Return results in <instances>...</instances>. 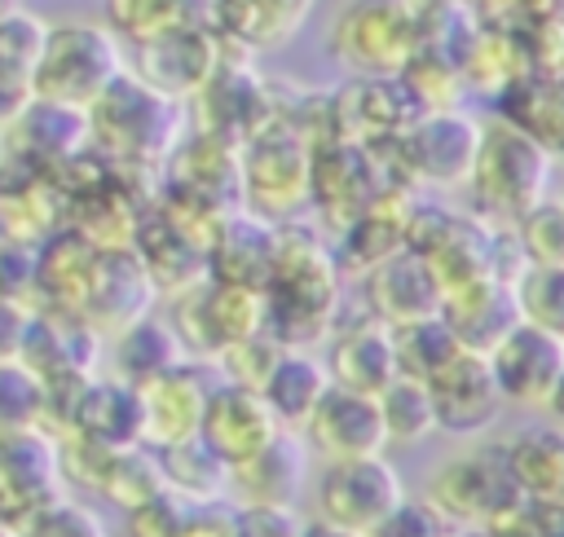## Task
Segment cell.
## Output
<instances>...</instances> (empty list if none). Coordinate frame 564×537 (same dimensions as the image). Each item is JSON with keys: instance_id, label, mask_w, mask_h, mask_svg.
Segmentation results:
<instances>
[{"instance_id": "6da1fadb", "label": "cell", "mask_w": 564, "mask_h": 537, "mask_svg": "<svg viewBox=\"0 0 564 537\" xmlns=\"http://www.w3.org/2000/svg\"><path fill=\"white\" fill-rule=\"evenodd\" d=\"M185 101L150 88L141 75L128 66L97 92V101L84 110L88 114V141L93 150L128 172H159L172 145L181 141L185 128Z\"/></svg>"}, {"instance_id": "7a4b0ae2", "label": "cell", "mask_w": 564, "mask_h": 537, "mask_svg": "<svg viewBox=\"0 0 564 537\" xmlns=\"http://www.w3.org/2000/svg\"><path fill=\"white\" fill-rule=\"evenodd\" d=\"M546 180H551V150L538 136H529L502 114L494 123H480V145L467 176L476 216L511 224L538 198H546Z\"/></svg>"}, {"instance_id": "3957f363", "label": "cell", "mask_w": 564, "mask_h": 537, "mask_svg": "<svg viewBox=\"0 0 564 537\" xmlns=\"http://www.w3.org/2000/svg\"><path fill=\"white\" fill-rule=\"evenodd\" d=\"M123 66H128L123 40L106 22H84V18L48 22L35 70H31V97L88 110Z\"/></svg>"}, {"instance_id": "277c9868", "label": "cell", "mask_w": 564, "mask_h": 537, "mask_svg": "<svg viewBox=\"0 0 564 537\" xmlns=\"http://www.w3.org/2000/svg\"><path fill=\"white\" fill-rule=\"evenodd\" d=\"M308 158L313 141L286 123H264L238 145L242 207L269 224L300 220L308 207Z\"/></svg>"}, {"instance_id": "5b68a950", "label": "cell", "mask_w": 564, "mask_h": 537, "mask_svg": "<svg viewBox=\"0 0 564 537\" xmlns=\"http://www.w3.org/2000/svg\"><path fill=\"white\" fill-rule=\"evenodd\" d=\"M476 145H480V119L449 106V110H423L397 141L379 145V154H388L392 172L414 185L454 189L467 185Z\"/></svg>"}, {"instance_id": "8992f818", "label": "cell", "mask_w": 564, "mask_h": 537, "mask_svg": "<svg viewBox=\"0 0 564 537\" xmlns=\"http://www.w3.org/2000/svg\"><path fill=\"white\" fill-rule=\"evenodd\" d=\"M419 48L401 0H344L330 22V53L352 75H397Z\"/></svg>"}, {"instance_id": "52a82bcc", "label": "cell", "mask_w": 564, "mask_h": 537, "mask_svg": "<svg viewBox=\"0 0 564 537\" xmlns=\"http://www.w3.org/2000/svg\"><path fill=\"white\" fill-rule=\"evenodd\" d=\"M405 502V484L383 453L330 462L317 484V515L348 537H375L379 524Z\"/></svg>"}, {"instance_id": "ba28073f", "label": "cell", "mask_w": 564, "mask_h": 537, "mask_svg": "<svg viewBox=\"0 0 564 537\" xmlns=\"http://www.w3.org/2000/svg\"><path fill=\"white\" fill-rule=\"evenodd\" d=\"M427 502H432L449 524L489 528L494 519H502L507 511H516V506L524 502V493L516 489L502 449H476V453L449 458V462L432 475Z\"/></svg>"}, {"instance_id": "9c48e42d", "label": "cell", "mask_w": 564, "mask_h": 537, "mask_svg": "<svg viewBox=\"0 0 564 537\" xmlns=\"http://www.w3.org/2000/svg\"><path fill=\"white\" fill-rule=\"evenodd\" d=\"M62 493H66V475H62L57 431H48L44 423L4 431L0 436V524L22 528L35 511L57 502Z\"/></svg>"}, {"instance_id": "30bf717a", "label": "cell", "mask_w": 564, "mask_h": 537, "mask_svg": "<svg viewBox=\"0 0 564 537\" xmlns=\"http://www.w3.org/2000/svg\"><path fill=\"white\" fill-rule=\"evenodd\" d=\"M189 101H194V128L212 132V136H225L234 145H242L251 132L273 123V92L251 70L247 53L234 48V44H225L216 70L207 75V84Z\"/></svg>"}, {"instance_id": "8fae6325", "label": "cell", "mask_w": 564, "mask_h": 537, "mask_svg": "<svg viewBox=\"0 0 564 537\" xmlns=\"http://www.w3.org/2000/svg\"><path fill=\"white\" fill-rule=\"evenodd\" d=\"M383 176L388 172L375 150L339 136H322L313 141V158H308V207L330 233H339L366 211Z\"/></svg>"}, {"instance_id": "7c38bea8", "label": "cell", "mask_w": 564, "mask_h": 537, "mask_svg": "<svg viewBox=\"0 0 564 537\" xmlns=\"http://www.w3.org/2000/svg\"><path fill=\"white\" fill-rule=\"evenodd\" d=\"M330 110V136L379 150L397 141L423 110L401 84V75H352L344 88L326 97Z\"/></svg>"}, {"instance_id": "4fadbf2b", "label": "cell", "mask_w": 564, "mask_h": 537, "mask_svg": "<svg viewBox=\"0 0 564 537\" xmlns=\"http://www.w3.org/2000/svg\"><path fill=\"white\" fill-rule=\"evenodd\" d=\"M132 75H141L150 88L176 97V101H189L207 75L216 70L220 53H225V40L207 26H194V22H176L141 44H132Z\"/></svg>"}, {"instance_id": "5bb4252c", "label": "cell", "mask_w": 564, "mask_h": 537, "mask_svg": "<svg viewBox=\"0 0 564 537\" xmlns=\"http://www.w3.org/2000/svg\"><path fill=\"white\" fill-rule=\"evenodd\" d=\"M154 282L145 273V264L137 260L132 246H110V251H97L93 260V273H88V286H84V299H79V317L101 335H119L123 326H132L137 317L154 313Z\"/></svg>"}, {"instance_id": "9a60e30c", "label": "cell", "mask_w": 564, "mask_h": 537, "mask_svg": "<svg viewBox=\"0 0 564 537\" xmlns=\"http://www.w3.org/2000/svg\"><path fill=\"white\" fill-rule=\"evenodd\" d=\"M282 431L278 414L269 409V401L251 387L238 383H212L207 405H203V423H198V440L225 462L238 467L247 458H256L273 436Z\"/></svg>"}, {"instance_id": "2e32d148", "label": "cell", "mask_w": 564, "mask_h": 537, "mask_svg": "<svg viewBox=\"0 0 564 537\" xmlns=\"http://www.w3.org/2000/svg\"><path fill=\"white\" fill-rule=\"evenodd\" d=\"M4 158H22L35 167L57 172L75 154H84L88 141V114L79 106H62L48 97H26L22 110L0 128Z\"/></svg>"}, {"instance_id": "e0dca14e", "label": "cell", "mask_w": 564, "mask_h": 537, "mask_svg": "<svg viewBox=\"0 0 564 537\" xmlns=\"http://www.w3.org/2000/svg\"><path fill=\"white\" fill-rule=\"evenodd\" d=\"M163 189L198 198L207 207L220 211H238L242 207V180H238V145L212 132H189L172 145V154L163 158Z\"/></svg>"}, {"instance_id": "ac0fdd59", "label": "cell", "mask_w": 564, "mask_h": 537, "mask_svg": "<svg viewBox=\"0 0 564 537\" xmlns=\"http://www.w3.org/2000/svg\"><path fill=\"white\" fill-rule=\"evenodd\" d=\"M427 396H432V414H436V427L441 431H454V436H476L494 423L498 405H502V392L494 383V370H489V357L480 352H467L458 348L436 374L423 379Z\"/></svg>"}, {"instance_id": "d6986e66", "label": "cell", "mask_w": 564, "mask_h": 537, "mask_svg": "<svg viewBox=\"0 0 564 537\" xmlns=\"http://www.w3.org/2000/svg\"><path fill=\"white\" fill-rule=\"evenodd\" d=\"M137 387V401H141V440L163 449V445H176V440H189L198 436V423H203V405H207V374L198 361H181L172 370H159Z\"/></svg>"}, {"instance_id": "ffe728a7", "label": "cell", "mask_w": 564, "mask_h": 537, "mask_svg": "<svg viewBox=\"0 0 564 537\" xmlns=\"http://www.w3.org/2000/svg\"><path fill=\"white\" fill-rule=\"evenodd\" d=\"M489 370H494V383H498L502 401L546 409L555 383L564 379V339L551 335V330H538V326L520 321L489 352Z\"/></svg>"}, {"instance_id": "44dd1931", "label": "cell", "mask_w": 564, "mask_h": 537, "mask_svg": "<svg viewBox=\"0 0 564 537\" xmlns=\"http://www.w3.org/2000/svg\"><path fill=\"white\" fill-rule=\"evenodd\" d=\"M101 357H106V339L79 313L35 308L18 361H26L44 383H57V379H88V374H97Z\"/></svg>"}, {"instance_id": "7402d4cb", "label": "cell", "mask_w": 564, "mask_h": 537, "mask_svg": "<svg viewBox=\"0 0 564 537\" xmlns=\"http://www.w3.org/2000/svg\"><path fill=\"white\" fill-rule=\"evenodd\" d=\"M304 431H308L313 449L326 462L370 458V453H383L388 449V431H383V418H379L375 396H361V392H348V387H335V383L313 405Z\"/></svg>"}, {"instance_id": "603a6c76", "label": "cell", "mask_w": 564, "mask_h": 537, "mask_svg": "<svg viewBox=\"0 0 564 537\" xmlns=\"http://www.w3.org/2000/svg\"><path fill=\"white\" fill-rule=\"evenodd\" d=\"M66 224V194L48 167L4 158L0 163V233L18 242H44Z\"/></svg>"}, {"instance_id": "cb8c5ba5", "label": "cell", "mask_w": 564, "mask_h": 537, "mask_svg": "<svg viewBox=\"0 0 564 537\" xmlns=\"http://www.w3.org/2000/svg\"><path fill=\"white\" fill-rule=\"evenodd\" d=\"M361 291H366L370 317L383 321V326L419 321V317H432L441 308V286H436L427 260L419 251H410V246H397L375 268H366L361 273Z\"/></svg>"}, {"instance_id": "d4e9b609", "label": "cell", "mask_w": 564, "mask_h": 537, "mask_svg": "<svg viewBox=\"0 0 564 537\" xmlns=\"http://www.w3.org/2000/svg\"><path fill=\"white\" fill-rule=\"evenodd\" d=\"M441 321L449 326V335L458 339V348L489 357L516 326H520V308L507 282L498 277H476L467 286H454L441 295Z\"/></svg>"}, {"instance_id": "484cf974", "label": "cell", "mask_w": 564, "mask_h": 537, "mask_svg": "<svg viewBox=\"0 0 564 537\" xmlns=\"http://www.w3.org/2000/svg\"><path fill=\"white\" fill-rule=\"evenodd\" d=\"M269 264H273V224L251 216L247 207L229 211L207 246V277L264 291Z\"/></svg>"}, {"instance_id": "4316f807", "label": "cell", "mask_w": 564, "mask_h": 537, "mask_svg": "<svg viewBox=\"0 0 564 537\" xmlns=\"http://www.w3.org/2000/svg\"><path fill=\"white\" fill-rule=\"evenodd\" d=\"M308 475V453L295 440V431H278L256 458L229 467V489H238L242 506H291L295 493L304 489Z\"/></svg>"}, {"instance_id": "83f0119b", "label": "cell", "mask_w": 564, "mask_h": 537, "mask_svg": "<svg viewBox=\"0 0 564 537\" xmlns=\"http://www.w3.org/2000/svg\"><path fill=\"white\" fill-rule=\"evenodd\" d=\"M335 387L361 392V396H379L388 387V379L397 374V357H392V335L383 321L366 317L348 330L335 335L330 343V365H326Z\"/></svg>"}, {"instance_id": "f1b7e54d", "label": "cell", "mask_w": 564, "mask_h": 537, "mask_svg": "<svg viewBox=\"0 0 564 537\" xmlns=\"http://www.w3.org/2000/svg\"><path fill=\"white\" fill-rule=\"evenodd\" d=\"M441 295L454 286H467L476 277H494L489 264V220L476 211H449V220L441 224V233L432 238V246L423 251Z\"/></svg>"}, {"instance_id": "f546056e", "label": "cell", "mask_w": 564, "mask_h": 537, "mask_svg": "<svg viewBox=\"0 0 564 537\" xmlns=\"http://www.w3.org/2000/svg\"><path fill=\"white\" fill-rule=\"evenodd\" d=\"M308 9L313 0H220L216 35L242 53L273 48V44H286L304 26Z\"/></svg>"}, {"instance_id": "4dcf8cb0", "label": "cell", "mask_w": 564, "mask_h": 537, "mask_svg": "<svg viewBox=\"0 0 564 537\" xmlns=\"http://www.w3.org/2000/svg\"><path fill=\"white\" fill-rule=\"evenodd\" d=\"M507 471L524 502L564 506V431L555 427H529L511 445H502Z\"/></svg>"}, {"instance_id": "1f68e13d", "label": "cell", "mask_w": 564, "mask_h": 537, "mask_svg": "<svg viewBox=\"0 0 564 537\" xmlns=\"http://www.w3.org/2000/svg\"><path fill=\"white\" fill-rule=\"evenodd\" d=\"M106 343H110V365H115V374L128 379V383H141V379H150V374H159V370H172V365H181V361H194V357L181 348L172 321L159 317V313L137 317L132 326H123V330L110 335Z\"/></svg>"}, {"instance_id": "d6a6232c", "label": "cell", "mask_w": 564, "mask_h": 537, "mask_svg": "<svg viewBox=\"0 0 564 537\" xmlns=\"http://www.w3.org/2000/svg\"><path fill=\"white\" fill-rule=\"evenodd\" d=\"M326 387H330L326 365H322L317 357H308L304 348H286V352L278 357V365L269 370L260 396L269 401V409L278 414V423H282L286 431H295V427L308 423V414H313V405L322 401Z\"/></svg>"}, {"instance_id": "836d02e7", "label": "cell", "mask_w": 564, "mask_h": 537, "mask_svg": "<svg viewBox=\"0 0 564 537\" xmlns=\"http://www.w3.org/2000/svg\"><path fill=\"white\" fill-rule=\"evenodd\" d=\"M163 489H167V475H163L159 449L145 445V440L115 449V453L106 458L97 484H93V493H101V497H106L110 506H119V511H132V506L150 502L154 493H163Z\"/></svg>"}, {"instance_id": "e575fe53", "label": "cell", "mask_w": 564, "mask_h": 537, "mask_svg": "<svg viewBox=\"0 0 564 537\" xmlns=\"http://www.w3.org/2000/svg\"><path fill=\"white\" fill-rule=\"evenodd\" d=\"M159 462H163L167 489L181 493L185 502H216L229 489V467L198 436L176 440V445H163L159 449Z\"/></svg>"}, {"instance_id": "d590c367", "label": "cell", "mask_w": 564, "mask_h": 537, "mask_svg": "<svg viewBox=\"0 0 564 537\" xmlns=\"http://www.w3.org/2000/svg\"><path fill=\"white\" fill-rule=\"evenodd\" d=\"M397 75L410 88V97L419 101V110H449V106H458V97L467 88L463 70H458V57L441 44H419Z\"/></svg>"}, {"instance_id": "8d00e7d4", "label": "cell", "mask_w": 564, "mask_h": 537, "mask_svg": "<svg viewBox=\"0 0 564 537\" xmlns=\"http://www.w3.org/2000/svg\"><path fill=\"white\" fill-rule=\"evenodd\" d=\"M388 335H392L397 374H410V379H427V374H436V370L458 352V339L449 335V326L441 321V313L419 317V321L388 326Z\"/></svg>"}, {"instance_id": "74e56055", "label": "cell", "mask_w": 564, "mask_h": 537, "mask_svg": "<svg viewBox=\"0 0 564 537\" xmlns=\"http://www.w3.org/2000/svg\"><path fill=\"white\" fill-rule=\"evenodd\" d=\"M375 405H379L388 440H397V445H414L427 431H436V414H432V396H427L423 379L392 374L388 387L375 396Z\"/></svg>"}, {"instance_id": "f35d334b", "label": "cell", "mask_w": 564, "mask_h": 537, "mask_svg": "<svg viewBox=\"0 0 564 537\" xmlns=\"http://www.w3.org/2000/svg\"><path fill=\"white\" fill-rule=\"evenodd\" d=\"M511 295L520 321L564 339V264H524V273L511 282Z\"/></svg>"}, {"instance_id": "ab89813d", "label": "cell", "mask_w": 564, "mask_h": 537, "mask_svg": "<svg viewBox=\"0 0 564 537\" xmlns=\"http://www.w3.org/2000/svg\"><path fill=\"white\" fill-rule=\"evenodd\" d=\"M48 414V383L26 361H0V436L40 427Z\"/></svg>"}, {"instance_id": "60d3db41", "label": "cell", "mask_w": 564, "mask_h": 537, "mask_svg": "<svg viewBox=\"0 0 564 537\" xmlns=\"http://www.w3.org/2000/svg\"><path fill=\"white\" fill-rule=\"evenodd\" d=\"M44 26L48 22L35 18V13H26L22 4L0 18V75L4 79L31 88V70H35L40 44H44Z\"/></svg>"}, {"instance_id": "b9f144b4", "label": "cell", "mask_w": 564, "mask_h": 537, "mask_svg": "<svg viewBox=\"0 0 564 537\" xmlns=\"http://www.w3.org/2000/svg\"><path fill=\"white\" fill-rule=\"evenodd\" d=\"M282 352H286V348H282L269 330H260V335H247V339L225 343V348L216 352V365H220V379H225V383H238V387L260 392Z\"/></svg>"}, {"instance_id": "7bdbcfd3", "label": "cell", "mask_w": 564, "mask_h": 537, "mask_svg": "<svg viewBox=\"0 0 564 537\" xmlns=\"http://www.w3.org/2000/svg\"><path fill=\"white\" fill-rule=\"evenodd\" d=\"M511 224L529 264H564V198H538Z\"/></svg>"}, {"instance_id": "ee69618b", "label": "cell", "mask_w": 564, "mask_h": 537, "mask_svg": "<svg viewBox=\"0 0 564 537\" xmlns=\"http://www.w3.org/2000/svg\"><path fill=\"white\" fill-rule=\"evenodd\" d=\"M176 22H185V0H106V26L128 44H141Z\"/></svg>"}, {"instance_id": "f6af8a7d", "label": "cell", "mask_w": 564, "mask_h": 537, "mask_svg": "<svg viewBox=\"0 0 564 537\" xmlns=\"http://www.w3.org/2000/svg\"><path fill=\"white\" fill-rule=\"evenodd\" d=\"M13 537H110V533H106V524H101V515L93 506H84L79 497L62 493L44 511H35L22 528H13Z\"/></svg>"}, {"instance_id": "bcb514c9", "label": "cell", "mask_w": 564, "mask_h": 537, "mask_svg": "<svg viewBox=\"0 0 564 537\" xmlns=\"http://www.w3.org/2000/svg\"><path fill=\"white\" fill-rule=\"evenodd\" d=\"M189 511H194V502H185L181 493L163 489V493H154L150 502L123 511V519H128V537H181Z\"/></svg>"}, {"instance_id": "7dc6e473", "label": "cell", "mask_w": 564, "mask_h": 537, "mask_svg": "<svg viewBox=\"0 0 564 537\" xmlns=\"http://www.w3.org/2000/svg\"><path fill=\"white\" fill-rule=\"evenodd\" d=\"M0 299L35 304V242L0 233Z\"/></svg>"}, {"instance_id": "c3c4849f", "label": "cell", "mask_w": 564, "mask_h": 537, "mask_svg": "<svg viewBox=\"0 0 564 537\" xmlns=\"http://www.w3.org/2000/svg\"><path fill=\"white\" fill-rule=\"evenodd\" d=\"M375 537H454V524L432 506V502H401L383 524H379V533Z\"/></svg>"}, {"instance_id": "681fc988", "label": "cell", "mask_w": 564, "mask_h": 537, "mask_svg": "<svg viewBox=\"0 0 564 537\" xmlns=\"http://www.w3.org/2000/svg\"><path fill=\"white\" fill-rule=\"evenodd\" d=\"M300 515L291 506H242L238 537H300Z\"/></svg>"}, {"instance_id": "f907efd6", "label": "cell", "mask_w": 564, "mask_h": 537, "mask_svg": "<svg viewBox=\"0 0 564 537\" xmlns=\"http://www.w3.org/2000/svg\"><path fill=\"white\" fill-rule=\"evenodd\" d=\"M564 0H480L476 4V18L480 22H502V26H529V22H542L551 13H560Z\"/></svg>"}, {"instance_id": "816d5d0a", "label": "cell", "mask_w": 564, "mask_h": 537, "mask_svg": "<svg viewBox=\"0 0 564 537\" xmlns=\"http://www.w3.org/2000/svg\"><path fill=\"white\" fill-rule=\"evenodd\" d=\"M31 317H35V304H26V299H0V361H18L22 357Z\"/></svg>"}, {"instance_id": "f5cc1de1", "label": "cell", "mask_w": 564, "mask_h": 537, "mask_svg": "<svg viewBox=\"0 0 564 537\" xmlns=\"http://www.w3.org/2000/svg\"><path fill=\"white\" fill-rule=\"evenodd\" d=\"M26 97H31V88H26V84H13V79H4V75H0V128L22 110V101H26Z\"/></svg>"}, {"instance_id": "db71d44e", "label": "cell", "mask_w": 564, "mask_h": 537, "mask_svg": "<svg viewBox=\"0 0 564 537\" xmlns=\"http://www.w3.org/2000/svg\"><path fill=\"white\" fill-rule=\"evenodd\" d=\"M300 537H348V533H339L335 524H326V519H317V524H304V528H300Z\"/></svg>"}, {"instance_id": "11a10c76", "label": "cell", "mask_w": 564, "mask_h": 537, "mask_svg": "<svg viewBox=\"0 0 564 537\" xmlns=\"http://www.w3.org/2000/svg\"><path fill=\"white\" fill-rule=\"evenodd\" d=\"M546 409H551L555 418H564V379L555 383V392H551V401H546Z\"/></svg>"}, {"instance_id": "9f6ffc18", "label": "cell", "mask_w": 564, "mask_h": 537, "mask_svg": "<svg viewBox=\"0 0 564 537\" xmlns=\"http://www.w3.org/2000/svg\"><path fill=\"white\" fill-rule=\"evenodd\" d=\"M13 9H18V0H0V18H4V13H13Z\"/></svg>"}, {"instance_id": "6f0895ef", "label": "cell", "mask_w": 564, "mask_h": 537, "mask_svg": "<svg viewBox=\"0 0 564 537\" xmlns=\"http://www.w3.org/2000/svg\"><path fill=\"white\" fill-rule=\"evenodd\" d=\"M454 537H489V533H480V528H471V533H454Z\"/></svg>"}, {"instance_id": "680465c9", "label": "cell", "mask_w": 564, "mask_h": 537, "mask_svg": "<svg viewBox=\"0 0 564 537\" xmlns=\"http://www.w3.org/2000/svg\"><path fill=\"white\" fill-rule=\"evenodd\" d=\"M0 537H13V528H4V524H0Z\"/></svg>"}, {"instance_id": "91938a15", "label": "cell", "mask_w": 564, "mask_h": 537, "mask_svg": "<svg viewBox=\"0 0 564 537\" xmlns=\"http://www.w3.org/2000/svg\"><path fill=\"white\" fill-rule=\"evenodd\" d=\"M0 163H4V141H0Z\"/></svg>"}, {"instance_id": "94428289", "label": "cell", "mask_w": 564, "mask_h": 537, "mask_svg": "<svg viewBox=\"0 0 564 537\" xmlns=\"http://www.w3.org/2000/svg\"><path fill=\"white\" fill-rule=\"evenodd\" d=\"M467 4H471V9H476V4H480V0H467Z\"/></svg>"}, {"instance_id": "6125c7cd", "label": "cell", "mask_w": 564, "mask_h": 537, "mask_svg": "<svg viewBox=\"0 0 564 537\" xmlns=\"http://www.w3.org/2000/svg\"><path fill=\"white\" fill-rule=\"evenodd\" d=\"M560 154H564V141H560Z\"/></svg>"}]
</instances>
